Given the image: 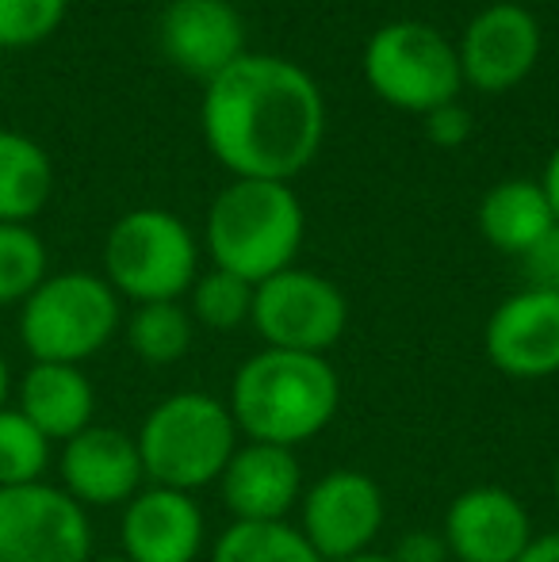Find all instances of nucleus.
I'll return each instance as SVG.
<instances>
[{"mask_svg":"<svg viewBox=\"0 0 559 562\" xmlns=\"http://www.w3.org/2000/svg\"><path fill=\"white\" fill-rule=\"evenodd\" d=\"M203 138L234 180H280L314 161L326 104L306 69L277 54H242L211 77L200 108Z\"/></svg>","mask_w":559,"mask_h":562,"instance_id":"1","label":"nucleus"},{"mask_svg":"<svg viewBox=\"0 0 559 562\" xmlns=\"http://www.w3.org/2000/svg\"><path fill=\"white\" fill-rule=\"evenodd\" d=\"M342 406V379L326 356L257 348L231 379L226 409L242 440L295 451L329 429Z\"/></svg>","mask_w":559,"mask_h":562,"instance_id":"2","label":"nucleus"},{"mask_svg":"<svg viewBox=\"0 0 559 562\" xmlns=\"http://www.w3.org/2000/svg\"><path fill=\"white\" fill-rule=\"evenodd\" d=\"M303 203L280 180H231L208 211V252L215 268L265 283L295 265L303 245Z\"/></svg>","mask_w":559,"mask_h":562,"instance_id":"3","label":"nucleus"},{"mask_svg":"<svg viewBox=\"0 0 559 562\" xmlns=\"http://www.w3.org/2000/svg\"><path fill=\"white\" fill-rule=\"evenodd\" d=\"M135 445L149 486L195 494L203 486H215L231 456L238 451L242 437L219 394L177 391L165 394L142 417Z\"/></svg>","mask_w":559,"mask_h":562,"instance_id":"4","label":"nucleus"},{"mask_svg":"<svg viewBox=\"0 0 559 562\" xmlns=\"http://www.w3.org/2000/svg\"><path fill=\"white\" fill-rule=\"evenodd\" d=\"M120 322V295L97 272H54L20 303V340L31 363L81 368L112 345Z\"/></svg>","mask_w":559,"mask_h":562,"instance_id":"5","label":"nucleus"},{"mask_svg":"<svg viewBox=\"0 0 559 562\" xmlns=\"http://www.w3.org/2000/svg\"><path fill=\"white\" fill-rule=\"evenodd\" d=\"M200 249L192 229L161 207H135L104 237V280L120 299L180 303L195 283Z\"/></svg>","mask_w":559,"mask_h":562,"instance_id":"6","label":"nucleus"},{"mask_svg":"<svg viewBox=\"0 0 559 562\" xmlns=\"http://www.w3.org/2000/svg\"><path fill=\"white\" fill-rule=\"evenodd\" d=\"M365 81L383 104L429 115L460 92V58L440 31L418 20L383 23L365 46Z\"/></svg>","mask_w":559,"mask_h":562,"instance_id":"7","label":"nucleus"},{"mask_svg":"<svg viewBox=\"0 0 559 562\" xmlns=\"http://www.w3.org/2000/svg\"><path fill=\"white\" fill-rule=\"evenodd\" d=\"M249 326L265 348L326 356L349 329V299L334 280L291 265L257 283Z\"/></svg>","mask_w":559,"mask_h":562,"instance_id":"8","label":"nucleus"},{"mask_svg":"<svg viewBox=\"0 0 559 562\" xmlns=\"http://www.w3.org/2000/svg\"><path fill=\"white\" fill-rule=\"evenodd\" d=\"M299 532L318 551L322 562H345L376 551L388 520L380 482L357 467H337L303 486L299 497Z\"/></svg>","mask_w":559,"mask_h":562,"instance_id":"9","label":"nucleus"},{"mask_svg":"<svg viewBox=\"0 0 559 562\" xmlns=\"http://www.w3.org/2000/svg\"><path fill=\"white\" fill-rule=\"evenodd\" d=\"M92 525L89 509L62 486L0 490V562H89Z\"/></svg>","mask_w":559,"mask_h":562,"instance_id":"10","label":"nucleus"},{"mask_svg":"<svg viewBox=\"0 0 559 562\" xmlns=\"http://www.w3.org/2000/svg\"><path fill=\"white\" fill-rule=\"evenodd\" d=\"M533 517L506 486H468L448 502L440 540L452 562H517L533 543Z\"/></svg>","mask_w":559,"mask_h":562,"instance_id":"11","label":"nucleus"},{"mask_svg":"<svg viewBox=\"0 0 559 562\" xmlns=\"http://www.w3.org/2000/svg\"><path fill=\"white\" fill-rule=\"evenodd\" d=\"M483 352L494 371L522 383L559 375V295L522 288L502 299L483 326Z\"/></svg>","mask_w":559,"mask_h":562,"instance_id":"12","label":"nucleus"},{"mask_svg":"<svg viewBox=\"0 0 559 562\" xmlns=\"http://www.w3.org/2000/svg\"><path fill=\"white\" fill-rule=\"evenodd\" d=\"M460 77L479 92H510L533 74L540 58V23L522 4H491L463 27Z\"/></svg>","mask_w":559,"mask_h":562,"instance_id":"13","label":"nucleus"},{"mask_svg":"<svg viewBox=\"0 0 559 562\" xmlns=\"http://www.w3.org/2000/svg\"><path fill=\"white\" fill-rule=\"evenodd\" d=\"M58 474L81 509H123L146 486L135 437L97 422L62 445Z\"/></svg>","mask_w":559,"mask_h":562,"instance_id":"14","label":"nucleus"},{"mask_svg":"<svg viewBox=\"0 0 559 562\" xmlns=\"http://www.w3.org/2000/svg\"><path fill=\"white\" fill-rule=\"evenodd\" d=\"M208 543V517L195 494L142 486L120 517V548L127 562H195Z\"/></svg>","mask_w":559,"mask_h":562,"instance_id":"15","label":"nucleus"},{"mask_svg":"<svg viewBox=\"0 0 559 562\" xmlns=\"http://www.w3.org/2000/svg\"><path fill=\"white\" fill-rule=\"evenodd\" d=\"M215 486L231 520H242V525H280V520H288L299 509L303 467H299V456L291 448L242 440Z\"/></svg>","mask_w":559,"mask_h":562,"instance_id":"16","label":"nucleus"},{"mask_svg":"<svg viewBox=\"0 0 559 562\" xmlns=\"http://www.w3.org/2000/svg\"><path fill=\"white\" fill-rule=\"evenodd\" d=\"M165 58L188 77L211 81L246 54V23L226 0H172L157 23Z\"/></svg>","mask_w":559,"mask_h":562,"instance_id":"17","label":"nucleus"},{"mask_svg":"<svg viewBox=\"0 0 559 562\" xmlns=\"http://www.w3.org/2000/svg\"><path fill=\"white\" fill-rule=\"evenodd\" d=\"M15 409L51 445H66L69 437L92 425L97 391H92V379L74 363H31L15 383Z\"/></svg>","mask_w":559,"mask_h":562,"instance_id":"18","label":"nucleus"},{"mask_svg":"<svg viewBox=\"0 0 559 562\" xmlns=\"http://www.w3.org/2000/svg\"><path fill=\"white\" fill-rule=\"evenodd\" d=\"M556 223L540 180H502L479 200V234L506 257H525Z\"/></svg>","mask_w":559,"mask_h":562,"instance_id":"19","label":"nucleus"},{"mask_svg":"<svg viewBox=\"0 0 559 562\" xmlns=\"http://www.w3.org/2000/svg\"><path fill=\"white\" fill-rule=\"evenodd\" d=\"M54 195L51 154L31 134L0 126V223H23L43 215Z\"/></svg>","mask_w":559,"mask_h":562,"instance_id":"20","label":"nucleus"},{"mask_svg":"<svg viewBox=\"0 0 559 562\" xmlns=\"http://www.w3.org/2000/svg\"><path fill=\"white\" fill-rule=\"evenodd\" d=\"M195 337V322L185 303H142L127 318V345L149 368L185 360Z\"/></svg>","mask_w":559,"mask_h":562,"instance_id":"21","label":"nucleus"},{"mask_svg":"<svg viewBox=\"0 0 559 562\" xmlns=\"http://www.w3.org/2000/svg\"><path fill=\"white\" fill-rule=\"evenodd\" d=\"M208 562H322V559L291 520H280V525H242V520H231L223 528V536L211 543Z\"/></svg>","mask_w":559,"mask_h":562,"instance_id":"22","label":"nucleus"},{"mask_svg":"<svg viewBox=\"0 0 559 562\" xmlns=\"http://www.w3.org/2000/svg\"><path fill=\"white\" fill-rule=\"evenodd\" d=\"M254 283L242 280L223 268H211V272L195 276L192 291H188V314H192L195 326L215 329V334H231L238 326H249V314H254Z\"/></svg>","mask_w":559,"mask_h":562,"instance_id":"23","label":"nucleus"},{"mask_svg":"<svg viewBox=\"0 0 559 562\" xmlns=\"http://www.w3.org/2000/svg\"><path fill=\"white\" fill-rule=\"evenodd\" d=\"M54 445L15 406L0 409V490L46 482Z\"/></svg>","mask_w":559,"mask_h":562,"instance_id":"24","label":"nucleus"},{"mask_svg":"<svg viewBox=\"0 0 559 562\" xmlns=\"http://www.w3.org/2000/svg\"><path fill=\"white\" fill-rule=\"evenodd\" d=\"M46 276L43 237L23 223H0V306H20Z\"/></svg>","mask_w":559,"mask_h":562,"instance_id":"25","label":"nucleus"},{"mask_svg":"<svg viewBox=\"0 0 559 562\" xmlns=\"http://www.w3.org/2000/svg\"><path fill=\"white\" fill-rule=\"evenodd\" d=\"M69 0H0V50L35 46L66 20Z\"/></svg>","mask_w":559,"mask_h":562,"instance_id":"26","label":"nucleus"},{"mask_svg":"<svg viewBox=\"0 0 559 562\" xmlns=\"http://www.w3.org/2000/svg\"><path fill=\"white\" fill-rule=\"evenodd\" d=\"M522 260V276H525V288L533 291H556L559 295V226L548 229L537 245H533Z\"/></svg>","mask_w":559,"mask_h":562,"instance_id":"27","label":"nucleus"},{"mask_svg":"<svg viewBox=\"0 0 559 562\" xmlns=\"http://www.w3.org/2000/svg\"><path fill=\"white\" fill-rule=\"evenodd\" d=\"M425 134H429V142H437V146L456 149V146H463V138L471 134V119L452 100V104H445V108H437V112L425 115Z\"/></svg>","mask_w":559,"mask_h":562,"instance_id":"28","label":"nucleus"},{"mask_svg":"<svg viewBox=\"0 0 559 562\" xmlns=\"http://www.w3.org/2000/svg\"><path fill=\"white\" fill-rule=\"evenodd\" d=\"M391 562H452V559H448V548H445V540H440V532L418 528V532H406L403 540L395 543Z\"/></svg>","mask_w":559,"mask_h":562,"instance_id":"29","label":"nucleus"},{"mask_svg":"<svg viewBox=\"0 0 559 562\" xmlns=\"http://www.w3.org/2000/svg\"><path fill=\"white\" fill-rule=\"evenodd\" d=\"M517 562H559V532H537Z\"/></svg>","mask_w":559,"mask_h":562,"instance_id":"30","label":"nucleus"},{"mask_svg":"<svg viewBox=\"0 0 559 562\" xmlns=\"http://www.w3.org/2000/svg\"><path fill=\"white\" fill-rule=\"evenodd\" d=\"M540 188H545L548 203H552V215H556V223H559V146L552 149V157H548L545 180H540Z\"/></svg>","mask_w":559,"mask_h":562,"instance_id":"31","label":"nucleus"},{"mask_svg":"<svg viewBox=\"0 0 559 562\" xmlns=\"http://www.w3.org/2000/svg\"><path fill=\"white\" fill-rule=\"evenodd\" d=\"M8 394H12V371H8V360L0 356V409L8 406Z\"/></svg>","mask_w":559,"mask_h":562,"instance_id":"32","label":"nucleus"},{"mask_svg":"<svg viewBox=\"0 0 559 562\" xmlns=\"http://www.w3.org/2000/svg\"><path fill=\"white\" fill-rule=\"evenodd\" d=\"M345 562H391V555H383V551H365V555L345 559Z\"/></svg>","mask_w":559,"mask_h":562,"instance_id":"33","label":"nucleus"},{"mask_svg":"<svg viewBox=\"0 0 559 562\" xmlns=\"http://www.w3.org/2000/svg\"><path fill=\"white\" fill-rule=\"evenodd\" d=\"M552 502H556V513H559V451H556V463H552Z\"/></svg>","mask_w":559,"mask_h":562,"instance_id":"34","label":"nucleus"},{"mask_svg":"<svg viewBox=\"0 0 559 562\" xmlns=\"http://www.w3.org/2000/svg\"><path fill=\"white\" fill-rule=\"evenodd\" d=\"M89 562H127V559H123V555H92Z\"/></svg>","mask_w":559,"mask_h":562,"instance_id":"35","label":"nucleus"}]
</instances>
